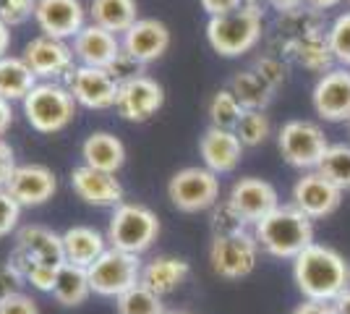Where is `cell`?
<instances>
[{
    "label": "cell",
    "mask_w": 350,
    "mask_h": 314,
    "mask_svg": "<svg viewBox=\"0 0 350 314\" xmlns=\"http://www.w3.org/2000/svg\"><path fill=\"white\" fill-rule=\"evenodd\" d=\"M293 278L304 299L332 304L350 288V262L332 246L314 241L293 259Z\"/></svg>",
    "instance_id": "1"
},
{
    "label": "cell",
    "mask_w": 350,
    "mask_h": 314,
    "mask_svg": "<svg viewBox=\"0 0 350 314\" xmlns=\"http://www.w3.org/2000/svg\"><path fill=\"white\" fill-rule=\"evenodd\" d=\"M254 239L259 249L275 259H295L314 244V220L298 207H282L269 212L254 225Z\"/></svg>",
    "instance_id": "2"
},
{
    "label": "cell",
    "mask_w": 350,
    "mask_h": 314,
    "mask_svg": "<svg viewBox=\"0 0 350 314\" xmlns=\"http://www.w3.org/2000/svg\"><path fill=\"white\" fill-rule=\"evenodd\" d=\"M264 11L259 3H243L238 11L206 21V42L222 58H241L262 40Z\"/></svg>",
    "instance_id": "3"
},
{
    "label": "cell",
    "mask_w": 350,
    "mask_h": 314,
    "mask_svg": "<svg viewBox=\"0 0 350 314\" xmlns=\"http://www.w3.org/2000/svg\"><path fill=\"white\" fill-rule=\"evenodd\" d=\"M24 116L27 123L37 134H58L71 126L76 118V100L60 81H40L34 90L24 97Z\"/></svg>",
    "instance_id": "4"
},
{
    "label": "cell",
    "mask_w": 350,
    "mask_h": 314,
    "mask_svg": "<svg viewBox=\"0 0 350 314\" xmlns=\"http://www.w3.org/2000/svg\"><path fill=\"white\" fill-rule=\"evenodd\" d=\"M107 244L126 254H144L160 236V218L139 202H123L113 209L107 223Z\"/></svg>",
    "instance_id": "5"
},
{
    "label": "cell",
    "mask_w": 350,
    "mask_h": 314,
    "mask_svg": "<svg viewBox=\"0 0 350 314\" xmlns=\"http://www.w3.org/2000/svg\"><path fill=\"white\" fill-rule=\"evenodd\" d=\"M167 199L173 202L175 209L189 215L212 209L219 202V176L204 165L180 168L167 181Z\"/></svg>",
    "instance_id": "6"
},
{
    "label": "cell",
    "mask_w": 350,
    "mask_h": 314,
    "mask_svg": "<svg viewBox=\"0 0 350 314\" xmlns=\"http://www.w3.org/2000/svg\"><path fill=\"white\" fill-rule=\"evenodd\" d=\"M142 267L144 265L136 254H126V252H118L110 246L92 267H87L92 293L105 296V299L123 296L126 291H131L133 285H139Z\"/></svg>",
    "instance_id": "7"
},
{
    "label": "cell",
    "mask_w": 350,
    "mask_h": 314,
    "mask_svg": "<svg viewBox=\"0 0 350 314\" xmlns=\"http://www.w3.org/2000/svg\"><path fill=\"white\" fill-rule=\"evenodd\" d=\"M278 147L285 163L298 170H317L324 152L329 150L327 134L314 120H288L278 134Z\"/></svg>",
    "instance_id": "8"
},
{
    "label": "cell",
    "mask_w": 350,
    "mask_h": 314,
    "mask_svg": "<svg viewBox=\"0 0 350 314\" xmlns=\"http://www.w3.org/2000/svg\"><path fill=\"white\" fill-rule=\"evenodd\" d=\"M259 262V244L254 233L215 236L209 244V267L225 280H241L254 272Z\"/></svg>",
    "instance_id": "9"
},
{
    "label": "cell",
    "mask_w": 350,
    "mask_h": 314,
    "mask_svg": "<svg viewBox=\"0 0 350 314\" xmlns=\"http://www.w3.org/2000/svg\"><path fill=\"white\" fill-rule=\"evenodd\" d=\"M8 259L16 270L27 265H63V236L44 225H24L16 231L14 252Z\"/></svg>",
    "instance_id": "10"
},
{
    "label": "cell",
    "mask_w": 350,
    "mask_h": 314,
    "mask_svg": "<svg viewBox=\"0 0 350 314\" xmlns=\"http://www.w3.org/2000/svg\"><path fill=\"white\" fill-rule=\"evenodd\" d=\"M66 87L73 94L76 105L87 110H107L118 105L120 84L107 68H92V66H73L66 76Z\"/></svg>",
    "instance_id": "11"
},
{
    "label": "cell",
    "mask_w": 350,
    "mask_h": 314,
    "mask_svg": "<svg viewBox=\"0 0 350 314\" xmlns=\"http://www.w3.org/2000/svg\"><path fill=\"white\" fill-rule=\"evenodd\" d=\"M311 105L321 120L350 123V68L335 66L332 71L321 74L311 92Z\"/></svg>",
    "instance_id": "12"
},
{
    "label": "cell",
    "mask_w": 350,
    "mask_h": 314,
    "mask_svg": "<svg viewBox=\"0 0 350 314\" xmlns=\"http://www.w3.org/2000/svg\"><path fill=\"white\" fill-rule=\"evenodd\" d=\"M87 16L81 0H37L34 21L42 34L68 42L87 27Z\"/></svg>",
    "instance_id": "13"
},
{
    "label": "cell",
    "mask_w": 350,
    "mask_h": 314,
    "mask_svg": "<svg viewBox=\"0 0 350 314\" xmlns=\"http://www.w3.org/2000/svg\"><path fill=\"white\" fill-rule=\"evenodd\" d=\"M24 60L29 63L37 79L42 81H55V79H66L73 71V47L63 40H53L47 34H37L31 37L27 47H24Z\"/></svg>",
    "instance_id": "14"
},
{
    "label": "cell",
    "mask_w": 350,
    "mask_h": 314,
    "mask_svg": "<svg viewBox=\"0 0 350 314\" xmlns=\"http://www.w3.org/2000/svg\"><path fill=\"white\" fill-rule=\"evenodd\" d=\"M165 105V90L157 79L152 76H136L131 81H123L118 92V113L131 123H146L152 116H157Z\"/></svg>",
    "instance_id": "15"
},
{
    "label": "cell",
    "mask_w": 350,
    "mask_h": 314,
    "mask_svg": "<svg viewBox=\"0 0 350 314\" xmlns=\"http://www.w3.org/2000/svg\"><path fill=\"white\" fill-rule=\"evenodd\" d=\"M340 202H342V192L332 181L324 179L319 170H308L293 186V207H298L311 220L329 218L340 207Z\"/></svg>",
    "instance_id": "16"
},
{
    "label": "cell",
    "mask_w": 350,
    "mask_h": 314,
    "mask_svg": "<svg viewBox=\"0 0 350 314\" xmlns=\"http://www.w3.org/2000/svg\"><path fill=\"white\" fill-rule=\"evenodd\" d=\"M5 189L21 207H40V205L50 202L55 196L58 179L47 165L24 163L16 165L14 176L5 183Z\"/></svg>",
    "instance_id": "17"
},
{
    "label": "cell",
    "mask_w": 350,
    "mask_h": 314,
    "mask_svg": "<svg viewBox=\"0 0 350 314\" xmlns=\"http://www.w3.org/2000/svg\"><path fill=\"white\" fill-rule=\"evenodd\" d=\"M228 202L241 212V218L248 225H256L262 218H267L269 212H275L280 207L278 189L269 181L256 179V176H246V179L235 181L230 186Z\"/></svg>",
    "instance_id": "18"
},
{
    "label": "cell",
    "mask_w": 350,
    "mask_h": 314,
    "mask_svg": "<svg viewBox=\"0 0 350 314\" xmlns=\"http://www.w3.org/2000/svg\"><path fill=\"white\" fill-rule=\"evenodd\" d=\"M71 189L89 207H113L123 205V186L113 173H103L87 165L71 170Z\"/></svg>",
    "instance_id": "19"
},
{
    "label": "cell",
    "mask_w": 350,
    "mask_h": 314,
    "mask_svg": "<svg viewBox=\"0 0 350 314\" xmlns=\"http://www.w3.org/2000/svg\"><path fill=\"white\" fill-rule=\"evenodd\" d=\"M71 47L79 66H92V68H110L120 55V50H123L118 34L103 29L92 21L73 37Z\"/></svg>",
    "instance_id": "20"
},
{
    "label": "cell",
    "mask_w": 350,
    "mask_h": 314,
    "mask_svg": "<svg viewBox=\"0 0 350 314\" xmlns=\"http://www.w3.org/2000/svg\"><path fill=\"white\" fill-rule=\"evenodd\" d=\"M123 50L136 58L142 66L162 58L170 47V29L160 18H139L131 29L120 37Z\"/></svg>",
    "instance_id": "21"
},
{
    "label": "cell",
    "mask_w": 350,
    "mask_h": 314,
    "mask_svg": "<svg viewBox=\"0 0 350 314\" xmlns=\"http://www.w3.org/2000/svg\"><path fill=\"white\" fill-rule=\"evenodd\" d=\"M199 155L204 168L212 173H233L241 157H243V142L238 139L235 131H225V129H215L209 126L204 134L199 136Z\"/></svg>",
    "instance_id": "22"
},
{
    "label": "cell",
    "mask_w": 350,
    "mask_h": 314,
    "mask_svg": "<svg viewBox=\"0 0 350 314\" xmlns=\"http://www.w3.org/2000/svg\"><path fill=\"white\" fill-rule=\"evenodd\" d=\"M63 236V254L66 262L79 265V267H92L100 257L110 249L107 246V236L100 233L92 225H71Z\"/></svg>",
    "instance_id": "23"
},
{
    "label": "cell",
    "mask_w": 350,
    "mask_h": 314,
    "mask_svg": "<svg viewBox=\"0 0 350 314\" xmlns=\"http://www.w3.org/2000/svg\"><path fill=\"white\" fill-rule=\"evenodd\" d=\"M191 265L180 257H154L142 267V280L139 283L149 288L157 296H167L178 291L180 285L189 280Z\"/></svg>",
    "instance_id": "24"
},
{
    "label": "cell",
    "mask_w": 350,
    "mask_h": 314,
    "mask_svg": "<svg viewBox=\"0 0 350 314\" xmlns=\"http://www.w3.org/2000/svg\"><path fill=\"white\" fill-rule=\"evenodd\" d=\"M81 160L87 168L116 176L118 170L126 165V144L110 131H94L81 144Z\"/></svg>",
    "instance_id": "25"
},
{
    "label": "cell",
    "mask_w": 350,
    "mask_h": 314,
    "mask_svg": "<svg viewBox=\"0 0 350 314\" xmlns=\"http://www.w3.org/2000/svg\"><path fill=\"white\" fill-rule=\"evenodd\" d=\"M324 18H321L319 11L308 8V5H301L291 14H280L278 18V45L285 55V50L301 40H311V37H324Z\"/></svg>",
    "instance_id": "26"
},
{
    "label": "cell",
    "mask_w": 350,
    "mask_h": 314,
    "mask_svg": "<svg viewBox=\"0 0 350 314\" xmlns=\"http://www.w3.org/2000/svg\"><path fill=\"white\" fill-rule=\"evenodd\" d=\"M89 21L123 37L142 18L136 0H89Z\"/></svg>",
    "instance_id": "27"
},
{
    "label": "cell",
    "mask_w": 350,
    "mask_h": 314,
    "mask_svg": "<svg viewBox=\"0 0 350 314\" xmlns=\"http://www.w3.org/2000/svg\"><path fill=\"white\" fill-rule=\"evenodd\" d=\"M40 84V79L34 76L29 63L24 55H5L0 58V97H5L8 103H16L29 94Z\"/></svg>",
    "instance_id": "28"
},
{
    "label": "cell",
    "mask_w": 350,
    "mask_h": 314,
    "mask_svg": "<svg viewBox=\"0 0 350 314\" xmlns=\"http://www.w3.org/2000/svg\"><path fill=\"white\" fill-rule=\"evenodd\" d=\"M53 296H55L63 306H81V304L92 296V285H89L87 267H79V265H71V262H63V265L58 267V278H55Z\"/></svg>",
    "instance_id": "29"
},
{
    "label": "cell",
    "mask_w": 350,
    "mask_h": 314,
    "mask_svg": "<svg viewBox=\"0 0 350 314\" xmlns=\"http://www.w3.org/2000/svg\"><path fill=\"white\" fill-rule=\"evenodd\" d=\"M228 90L233 92L235 100L243 105V110H264L267 105L272 103V94H275V90L254 68L238 71Z\"/></svg>",
    "instance_id": "30"
},
{
    "label": "cell",
    "mask_w": 350,
    "mask_h": 314,
    "mask_svg": "<svg viewBox=\"0 0 350 314\" xmlns=\"http://www.w3.org/2000/svg\"><path fill=\"white\" fill-rule=\"evenodd\" d=\"M285 58H293L295 63H301L308 71L317 74H327L335 68V55L329 50L327 34L324 37H311V40H301L285 50Z\"/></svg>",
    "instance_id": "31"
},
{
    "label": "cell",
    "mask_w": 350,
    "mask_h": 314,
    "mask_svg": "<svg viewBox=\"0 0 350 314\" xmlns=\"http://www.w3.org/2000/svg\"><path fill=\"white\" fill-rule=\"evenodd\" d=\"M243 105L235 100V94L230 90H219L212 94V100L206 105V116L209 123L215 129H225V131H235L238 123L243 118Z\"/></svg>",
    "instance_id": "32"
},
{
    "label": "cell",
    "mask_w": 350,
    "mask_h": 314,
    "mask_svg": "<svg viewBox=\"0 0 350 314\" xmlns=\"http://www.w3.org/2000/svg\"><path fill=\"white\" fill-rule=\"evenodd\" d=\"M317 170L340 192H350V144H329Z\"/></svg>",
    "instance_id": "33"
},
{
    "label": "cell",
    "mask_w": 350,
    "mask_h": 314,
    "mask_svg": "<svg viewBox=\"0 0 350 314\" xmlns=\"http://www.w3.org/2000/svg\"><path fill=\"white\" fill-rule=\"evenodd\" d=\"M118 314H165L167 309L162 306V296L152 293L144 285H133L131 291H126L123 296L116 299Z\"/></svg>",
    "instance_id": "34"
},
{
    "label": "cell",
    "mask_w": 350,
    "mask_h": 314,
    "mask_svg": "<svg viewBox=\"0 0 350 314\" xmlns=\"http://www.w3.org/2000/svg\"><path fill=\"white\" fill-rule=\"evenodd\" d=\"M235 134L243 142V147H259L272 134L269 116L264 110H246L241 123H238V129H235Z\"/></svg>",
    "instance_id": "35"
},
{
    "label": "cell",
    "mask_w": 350,
    "mask_h": 314,
    "mask_svg": "<svg viewBox=\"0 0 350 314\" xmlns=\"http://www.w3.org/2000/svg\"><path fill=\"white\" fill-rule=\"evenodd\" d=\"M212 233L215 236H238V233H248V223L241 218V212L228 202L219 199L217 205L212 207Z\"/></svg>",
    "instance_id": "36"
},
{
    "label": "cell",
    "mask_w": 350,
    "mask_h": 314,
    "mask_svg": "<svg viewBox=\"0 0 350 314\" xmlns=\"http://www.w3.org/2000/svg\"><path fill=\"white\" fill-rule=\"evenodd\" d=\"M327 42L335 55L337 66L350 68V11L340 14L327 29Z\"/></svg>",
    "instance_id": "37"
},
{
    "label": "cell",
    "mask_w": 350,
    "mask_h": 314,
    "mask_svg": "<svg viewBox=\"0 0 350 314\" xmlns=\"http://www.w3.org/2000/svg\"><path fill=\"white\" fill-rule=\"evenodd\" d=\"M254 71L262 76L272 90H280L285 84V79H288V66H285L282 55H264V58L256 60Z\"/></svg>",
    "instance_id": "38"
},
{
    "label": "cell",
    "mask_w": 350,
    "mask_h": 314,
    "mask_svg": "<svg viewBox=\"0 0 350 314\" xmlns=\"http://www.w3.org/2000/svg\"><path fill=\"white\" fill-rule=\"evenodd\" d=\"M34 11H37V0H0V18L8 27H18L34 18Z\"/></svg>",
    "instance_id": "39"
},
{
    "label": "cell",
    "mask_w": 350,
    "mask_h": 314,
    "mask_svg": "<svg viewBox=\"0 0 350 314\" xmlns=\"http://www.w3.org/2000/svg\"><path fill=\"white\" fill-rule=\"evenodd\" d=\"M21 209L24 207L16 202L14 196L8 194V189H0V239L11 236L16 228H18Z\"/></svg>",
    "instance_id": "40"
},
{
    "label": "cell",
    "mask_w": 350,
    "mask_h": 314,
    "mask_svg": "<svg viewBox=\"0 0 350 314\" xmlns=\"http://www.w3.org/2000/svg\"><path fill=\"white\" fill-rule=\"evenodd\" d=\"M107 71L116 76L118 84H123V81H131V79H136V76L144 74V66H142L136 58H131L126 50H120V55H118L116 63H113Z\"/></svg>",
    "instance_id": "41"
},
{
    "label": "cell",
    "mask_w": 350,
    "mask_h": 314,
    "mask_svg": "<svg viewBox=\"0 0 350 314\" xmlns=\"http://www.w3.org/2000/svg\"><path fill=\"white\" fill-rule=\"evenodd\" d=\"M0 314H40V306L31 296L16 291L0 299Z\"/></svg>",
    "instance_id": "42"
},
{
    "label": "cell",
    "mask_w": 350,
    "mask_h": 314,
    "mask_svg": "<svg viewBox=\"0 0 350 314\" xmlns=\"http://www.w3.org/2000/svg\"><path fill=\"white\" fill-rule=\"evenodd\" d=\"M21 285H24V278H21V272L11 265V259H8V262H0V299L8 296V293H16Z\"/></svg>",
    "instance_id": "43"
},
{
    "label": "cell",
    "mask_w": 350,
    "mask_h": 314,
    "mask_svg": "<svg viewBox=\"0 0 350 314\" xmlns=\"http://www.w3.org/2000/svg\"><path fill=\"white\" fill-rule=\"evenodd\" d=\"M16 152L14 147L0 136V189H5V183L11 181V176H14L16 170Z\"/></svg>",
    "instance_id": "44"
},
{
    "label": "cell",
    "mask_w": 350,
    "mask_h": 314,
    "mask_svg": "<svg viewBox=\"0 0 350 314\" xmlns=\"http://www.w3.org/2000/svg\"><path fill=\"white\" fill-rule=\"evenodd\" d=\"M246 0H199V5L206 11V16H225V14H233L243 5Z\"/></svg>",
    "instance_id": "45"
},
{
    "label": "cell",
    "mask_w": 350,
    "mask_h": 314,
    "mask_svg": "<svg viewBox=\"0 0 350 314\" xmlns=\"http://www.w3.org/2000/svg\"><path fill=\"white\" fill-rule=\"evenodd\" d=\"M293 314H337L335 312V304H324V301H304L298 304Z\"/></svg>",
    "instance_id": "46"
},
{
    "label": "cell",
    "mask_w": 350,
    "mask_h": 314,
    "mask_svg": "<svg viewBox=\"0 0 350 314\" xmlns=\"http://www.w3.org/2000/svg\"><path fill=\"white\" fill-rule=\"evenodd\" d=\"M11 123H14V107L5 97H0V136H5Z\"/></svg>",
    "instance_id": "47"
},
{
    "label": "cell",
    "mask_w": 350,
    "mask_h": 314,
    "mask_svg": "<svg viewBox=\"0 0 350 314\" xmlns=\"http://www.w3.org/2000/svg\"><path fill=\"white\" fill-rule=\"evenodd\" d=\"M267 5H272L278 14H291L295 8H301V5H306L304 0H264Z\"/></svg>",
    "instance_id": "48"
},
{
    "label": "cell",
    "mask_w": 350,
    "mask_h": 314,
    "mask_svg": "<svg viewBox=\"0 0 350 314\" xmlns=\"http://www.w3.org/2000/svg\"><path fill=\"white\" fill-rule=\"evenodd\" d=\"M8 47H11V27L0 18V58L8 55Z\"/></svg>",
    "instance_id": "49"
},
{
    "label": "cell",
    "mask_w": 350,
    "mask_h": 314,
    "mask_svg": "<svg viewBox=\"0 0 350 314\" xmlns=\"http://www.w3.org/2000/svg\"><path fill=\"white\" fill-rule=\"evenodd\" d=\"M308 8H314V11H329V8H335V5H340L342 0H304Z\"/></svg>",
    "instance_id": "50"
},
{
    "label": "cell",
    "mask_w": 350,
    "mask_h": 314,
    "mask_svg": "<svg viewBox=\"0 0 350 314\" xmlns=\"http://www.w3.org/2000/svg\"><path fill=\"white\" fill-rule=\"evenodd\" d=\"M335 304V312L337 314H350V288L340 296V299H335L332 301Z\"/></svg>",
    "instance_id": "51"
},
{
    "label": "cell",
    "mask_w": 350,
    "mask_h": 314,
    "mask_svg": "<svg viewBox=\"0 0 350 314\" xmlns=\"http://www.w3.org/2000/svg\"><path fill=\"white\" fill-rule=\"evenodd\" d=\"M165 314H191V312H180V309H175V312H165Z\"/></svg>",
    "instance_id": "52"
},
{
    "label": "cell",
    "mask_w": 350,
    "mask_h": 314,
    "mask_svg": "<svg viewBox=\"0 0 350 314\" xmlns=\"http://www.w3.org/2000/svg\"><path fill=\"white\" fill-rule=\"evenodd\" d=\"M246 3H259V0H246ZM262 3H264V0H262Z\"/></svg>",
    "instance_id": "53"
},
{
    "label": "cell",
    "mask_w": 350,
    "mask_h": 314,
    "mask_svg": "<svg viewBox=\"0 0 350 314\" xmlns=\"http://www.w3.org/2000/svg\"><path fill=\"white\" fill-rule=\"evenodd\" d=\"M348 3H350V0H348Z\"/></svg>",
    "instance_id": "54"
}]
</instances>
